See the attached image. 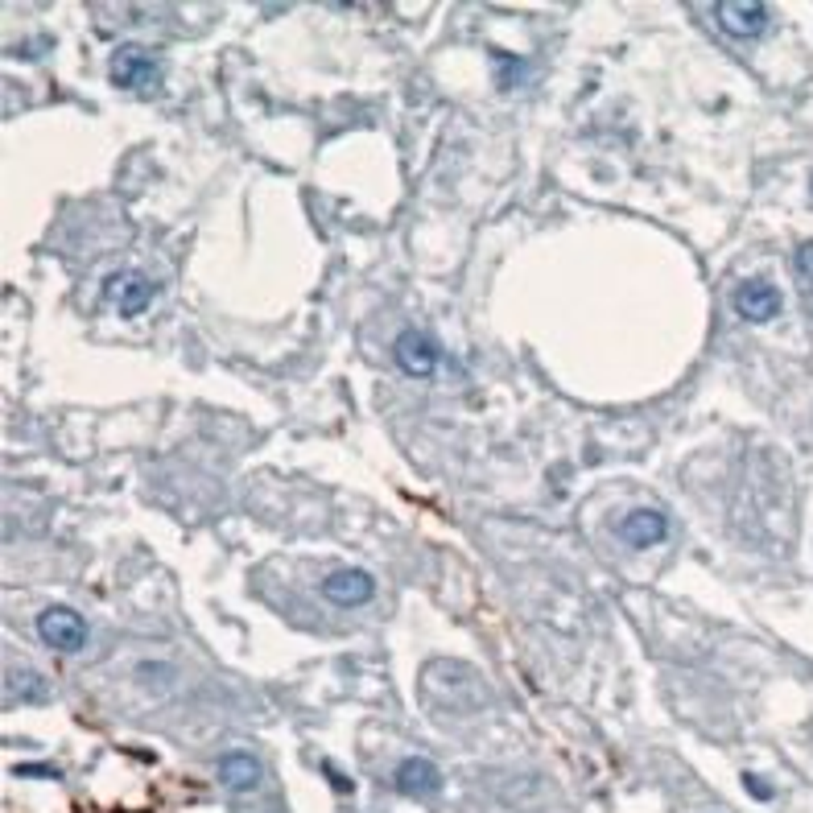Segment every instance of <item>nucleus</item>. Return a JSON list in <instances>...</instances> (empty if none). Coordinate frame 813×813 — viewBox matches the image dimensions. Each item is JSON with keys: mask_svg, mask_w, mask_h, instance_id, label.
<instances>
[{"mask_svg": "<svg viewBox=\"0 0 813 813\" xmlns=\"http://www.w3.org/2000/svg\"><path fill=\"white\" fill-rule=\"evenodd\" d=\"M743 784H748V792L756 797V801H772V784L760 781L756 772H743Z\"/></svg>", "mask_w": 813, "mask_h": 813, "instance_id": "obj_12", "label": "nucleus"}, {"mask_svg": "<svg viewBox=\"0 0 813 813\" xmlns=\"http://www.w3.org/2000/svg\"><path fill=\"white\" fill-rule=\"evenodd\" d=\"M372 590H376L372 574H368V570H355V566L335 570V574H326V582H322V595H326L331 603H339V607H364V603L372 599Z\"/></svg>", "mask_w": 813, "mask_h": 813, "instance_id": "obj_6", "label": "nucleus"}, {"mask_svg": "<svg viewBox=\"0 0 813 813\" xmlns=\"http://www.w3.org/2000/svg\"><path fill=\"white\" fill-rule=\"evenodd\" d=\"M107 75H112V83L120 87V91H157L161 83V63L157 54L145 50V46H120L116 54H112V63H107Z\"/></svg>", "mask_w": 813, "mask_h": 813, "instance_id": "obj_1", "label": "nucleus"}, {"mask_svg": "<svg viewBox=\"0 0 813 813\" xmlns=\"http://www.w3.org/2000/svg\"><path fill=\"white\" fill-rule=\"evenodd\" d=\"M38 636L58 653H79L87 644V620L71 607H46L38 615Z\"/></svg>", "mask_w": 813, "mask_h": 813, "instance_id": "obj_2", "label": "nucleus"}, {"mask_svg": "<svg viewBox=\"0 0 813 813\" xmlns=\"http://www.w3.org/2000/svg\"><path fill=\"white\" fill-rule=\"evenodd\" d=\"M715 17L731 38H760L768 30V4L760 0H723L715 4Z\"/></svg>", "mask_w": 813, "mask_h": 813, "instance_id": "obj_3", "label": "nucleus"}, {"mask_svg": "<svg viewBox=\"0 0 813 813\" xmlns=\"http://www.w3.org/2000/svg\"><path fill=\"white\" fill-rule=\"evenodd\" d=\"M393 784L401 792H409V797H429V792L442 789V772H438V764L426 760V756H405L393 772Z\"/></svg>", "mask_w": 813, "mask_h": 813, "instance_id": "obj_8", "label": "nucleus"}, {"mask_svg": "<svg viewBox=\"0 0 813 813\" xmlns=\"http://www.w3.org/2000/svg\"><path fill=\"white\" fill-rule=\"evenodd\" d=\"M438 343L429 339L426 331H418V326H409V331L396 335L393 343V360L401 368H405L409 376H429L434 368H438Z\"/></svg>", "mask_w": 813, "mask_h": 813, "instance_id": "obj_4", "label": "nucleus"}, {"mask_svg": "<svg viewBox=\"0 0 813 813\" xmlns=\"http://www.w3.org/2000/svg\"><path fill=\"white\" fill-rule=\"evenodd\" d=\"M792 265H797V277H801V281H809V285H813V240H809V244H801V248H797V257H792Z\"/></svg>", "mask_w": 813, "mask_h": 813, "instance_id": "obj_11", "label": "nucleus"}, {"mask_svg": "<svg viewBox=\"0 0 813 813\" xmlns=\"http://www.w3.org/2000/svg\"><path fill=\"white\" fill-rule=\"evenodd\" d=\"M615 533H620L628 546H636V549H653V546H661V541H665L669 521H665V512H656V508H636V512L620 516Z\"/></svg>", "mask_w": 813, "mask_h": 813, "instance_id": "obj_7", "label": "nucleus"}, {"mask_svg": "<svg viewBox=\"0 0 813 813\" xmlns=\"http://www.w3.org/2000/svg\"><path fill=\"white\" fill-rule=\"evenodd\" d=\"M107 293H112V301H116V310L124 314V318H137L140 310H149V301H153V293H157V285H153L149 277L124 273V277L107 281Z\"/></svg>", "mask_w": 813, "mask_h": 813, "instance_id": "obj_9", "label": "nucleus"}, {"mask_svg": "<svg viewBox=\"0 0 813 813\" xmlns=\"http://www.w3.org/2000/svg\"><path fill=\"white\" fill-rule=\"evenodd\" d=\"M735 310L748 322H772L781 314V289L764 277H748L735 289Z\"/></svg>", "mask_w": 813, "mask_h": 813, "instance_id": "obj_5", "label": "nucleus"}, {"mask_svg": "<svg viewBox=\"0 0 813 813\" xmlns=\"http://www.w3.org/2000/svg\"><path fill=\"white\" fill-rule=\"evenodd\" d=\"M260 760L257 756H248V751H224L219 756V781L227 784V789H236V792H244V789H257V781H260Z\"/></svg>", "mask_w": 813, "mask_h": 813, "instance_id": "obj_10", "label": "nucleus"}]
</instances>
